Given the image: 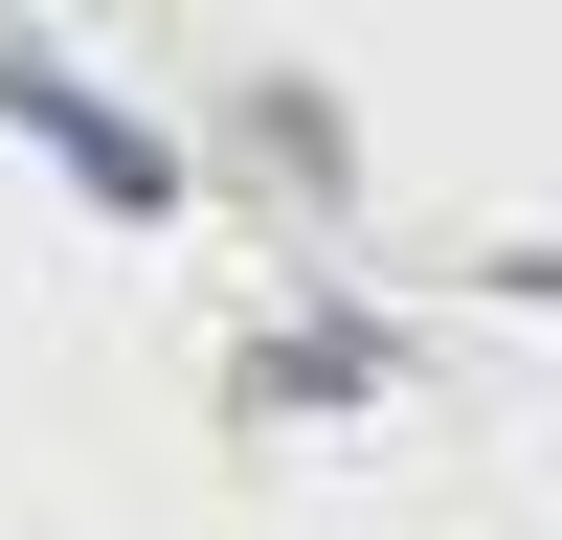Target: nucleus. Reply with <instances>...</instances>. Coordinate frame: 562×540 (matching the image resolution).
Here are the masks:
<instances>
[]
</instances>
